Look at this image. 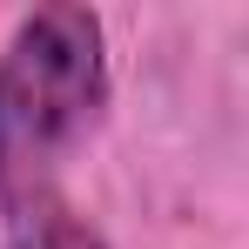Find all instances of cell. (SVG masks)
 <instances>
[{"label":"cell","mask_w":249,"mask_h":249,"mask_svg":"<svg viewBox=\"0 0 249 249\" xmlns=\"http://www.w3.org/2000/svg\"><path fill=\"white\" fill-rule=\"evenodd\" d=\"M108 108V34L101 14L47 0L14 20L0 47V209L61 196V168Z\"/></svg>","instance_id":"obj_1"},{"label":"cell","mask_w":249,"mask_h":249,"mask_svg":"<svg viewBox=\"0 0 249 249\" xmlns=\"http://www.w3.org/2000/svg\"><path fill=\"white\" fill-rule=\"evenodd\" d=\"M7 249H108V243H101V229L81 222L61 196H47V202L7 215Z\"/></svg>","instance_id":"obj_2"}]
</instances>
